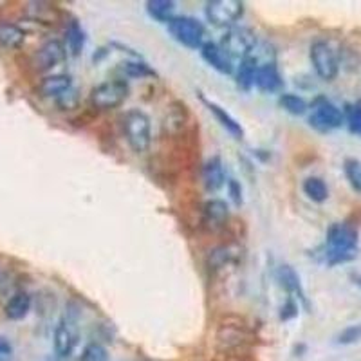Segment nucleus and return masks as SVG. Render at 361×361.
<instances>
[{"label": "nucleus", "mask_w": 361, "mask_h": 361, "mask_svg": "<svg viewBox=\"0 0 361 361\" xmlns=\"http://www.w3.org/2000/svg\"><path fill=\"white\" fill-rule=\"evenodd\" d=\"M238 260H240V247L233 246V244H224V246H219L209 251L208 267L212 273H217L224 267L233 266Z\"/></svg>", "instance_id": "nucleus-18"}, {"label": "nucleus", "mask_w": 361, "mask_h": 361, "mask_svg": "<svg viewBox=\"0 0 361 361\" xmlns=\"http://www.w3.org/2000/svg\"><path fill=\"white\" fill-rule=\"evenodd\" d=\"M343 173L349 180L350 188L356 193H361V161L354 157H347L343 161Z\"/></svg>", "instance_id": "nucleus-29"}, {"label": "nucleus", "mask_w": 361, "mask_h": 361, "mask_svg": "<svg viewBox=\"0 0 361 361\" xmlns=\"http://www.w3.org/2000/svg\"><path fill=\"white\" fill-rule=\"evenodd\" d=\"M255 87H257L260 92H267V94L282 90V74H280L275 62L260 63L259 69H257V74H255Z\"/></svg>", "instance_id": "nucleus-15"}, {"label": "nucleus", "mask_w": 361, "mask_h": 361, "mask_svg": "<svg viewBox=\"0 0 361 361\" xmlns=\"http://www.w3.org/2000/svg\"><path fill=\"white\" fill-rule=\"evenodd\" d=\"M302 190H304L309 201L316 202V204H322V202H325L329 199V186L322 177H307L304 180V185H302Z\"/></svg>", "instance_id": "nucleus-25"}, {"label": "nucleus", "mask_w": 361, "mask_h": 361, "mask_svg": "<svg viewBox=\"0 0 361 361\" xmlns=\"http://www.w3.org/2000/svg\"><path fill=\"white\" fill-rule=\"evenodd\" d=\"M56 103H58V107L62 109V111H71V109L78 107L80 96H78V92H76V90H74V87H73V89L69 90V92H66V94H63V96H60V98L56 99Z\"/></svg>", "instance_id": "nucleus-35"}, {"label": "nucleus", "mask_w": 361, "mask_h": 361, "mask_svg": "<svg viewBox=\"0 0 361 361\" xmlns=\"http://www.w3.org/2000/svg\"><path fill=\"white\" fill-rule=\"evenodd\" d=\"M166 29L170 37L186 49H201L204 44V24L195 17H186V15L173 17L172 20L166 22Z\"/></svg>", "instance_id": "nucleus-4"}, {"label": "nucleus", "mask_w": 361, "mask_h": 361, "mask_svg": "<svg viewBox=\"0 0 361 361\" xmlns=\"http://www.w3.org/2000/svg\"><path fill=\"white\" fill-rule=\"evenodd\" d=\"M202 103H204L206 107H208V111L212 112V114L215 116V119H217L219 123H221V127L224 128L228 134L231 135V137H235V140H244V128L243 125L238 123L237 119L233 118V116L230 114V112L226 111V109H222L219 103L215 102H209V99H206L204 96H201Z\"/></svg>", "instance_id": "nucleus-19"}, {"label": "nucleus", "mask_w": 361, "mask_h": 361, "mask_svg": "<svg viewBox=\"0 0 361 361\" xmlns=\"http://www.w3.org/2000/svg\"><path fill=\"white\" fill-rule=\"evenodd\" d=\"M226 188H228V195H230L231 202H233L235 206H240L244 204V195H243V186H240V183H238L237 179H230L226 180Z\"/></svg>", "instance_id": "nucleus-34"}, {"label": "nucleus", "mask_w": 361, "mask_h": 361, "mask_svg": "<svg viewBox=\"0 0 361 361\" xmlns=\"http://www.w3.org/2000/svg\"><path fill=\"white\" fill-rule=\"evenodd\" d=\"M250 331L246 329V325L240 324H221L217 331V341L222 349L231 350V349H240L243 345H246L250 341Z\"/></svg>", "instance_id": "nucleus-14"}, {"label": "nucleus", "mask_w": 361, "mask_h": 361, "mask_svg": "<svg viewBox=\"0 0 361 361\" xmlns=\"http://www.w3.org/2000/svg\"><path fill=\"white\" fill-rule=\"evenodd\" d=\"M350 280H353L354 286H357V288L361 289V275H360V273H350Z\"/></svg>", "instance_id": "nucleus-38"}, {"label": "nucleus", "mask_w": 361, "mask_h": 361, "mask_svg": "<svg viewBox=\"0 0 361 361\" xmlns=\"http://www.w3.org/2000/svg\"><path fill=\"white\" fill-rule=\"evenodd\" d=\"M80 329L78 320L73 312H66L62 320L58 322L53 334V347L58 357H69L78 347Z\"/></svg>", "instance_id": "nucleus-9"}, {"label": "nucleus", "mask_w": 361, "mask_h": 361, "mask_svg": "<svg viewBox=\"0 0 361 361\" xmlns=\"http://www.w3.org/2000/svg\"><path fill=\"white\" fill-rule=\"evenodd\" d=\"M357 243H360V235L353 224L334 222L329 226L327 237H325V247L322 253L324 260L329 266L353 262L357 257Z\"/></svg>", "instance_id": "nucleus-1"}, {"label": "nucleus", "mask_w": 361, "mask_h": 361, "mask_svg": "<svg viewBox=\"0 0 361 361\" xmlns=\"http://www.w3.org/2000/svg\"><path fill=\"white\" fill-rule=\"evenodd\" d=\"M201 217L204 228H208L209 231H219L230 222V206L222 199H212L202 206Z\"/></svg>", "instance_id": "nucleus-12"}, {"label": "nucleus", "mask_w": 361, "mask_h": 361, "mask_svg": "<svg viewBox=\"0 0 361 361\" xmlns=\"http://www.w3.org/2000/svg\"><path fill=\"white\" fill-rule=\"evenodd\" d=\"M128 92H130V87L123 78L107 80L90 90L89 102L96 111H112L123 105L125 99L128 98Z\"/></svg>", "instance_id": "nucleus-5"}, {"label": "nucleus", "mask_w": 361, "mask_h": 361, "mask_svg": "<svg viewBox=\"0 0 361 361\" xmlns=\"http://www.w3.org/2000/svg\"><path fill=\"white\" fill-rule=\"evenodd\" d=\"M80 361H109V350L99 341H90L83 347Z\"/></svg>", "instance_id": "nucleus-31"}, {"label": "nucleus", "mask_w": 361, "mask_h": 361, "mask_svg": "<svg viewBox=\"0 0 361 361\" xmlns=\"http://www.w3.org/2000/svg\"><path fill=\"white\" fill-rule=\"evenodd\" d=\"M298 302H296L295 298H291V296H288L286 298V302L282 304V307H280V312H279V318L282 322H289L293 320V318H296L298 316Z\"/></svg>", "instance_id": "nucleus-32"}, {"label": "nucleus", "mask_w": 361, "mask_h": 361, "mask_svg": "<svg viewBox=\"0 0 361 361\" xmlns=\"http://www.w3.org/2000/svg\"><path fill=\"white\" fill-rule=\"evenodd\" d=\"M186 123H188V111L183 103H173L163 119V132L170 137H179L185 134Z\"/></svg>", "instance_id": "nucleus-20"}, {"label": "nucleus", "mask_w": 361, "mask_h": 361, "mask_svg": "<svg viewBox=\"0 0 361 361\" xmlns=\"http://www.w3.org/2000/svg\"><path fill=\"white\" fill-rule=\"evenodd\" d=\"M276 280H279L280 288L288 293L291 298H295L296 302H302L305 307L309 309V300L305 296V289L302 286V279L296 273V269L289 264H282V266L276 269Z\"/></svg>", "instance_id": "nucleus-11"}, {"label": "nucleus", "mask_w": 361, "mask_h": 361, "mask_svg": "<svg viewBox=\"0 0 361 361\" xmlns=\"http://www.w3.org/2000/svg\"><path fill=\"white\" fill-rule=\"evenodd\" d=\"M25 42V31L11 22H0V47L15 51L20 49Z\"/></svg>", "instance_id": "nucleus-24"}, {"label": "nucleus", "mask_w": 361, "mask_h": 361, "mask_svg": "<svg viewBox=\"0 0 361 361\" xmlns=\"http://www.w3.org/2000/svg\"><path fill=\"white\" fill-rule=\"evenodd\" d=\"M201 56L206 63L214 71H217L222 76H231L235 73L233 60L222 51L217 42H204L201 49Z\"/></svg>", "instance_id": "nucleus-13"}, {"label": "nucleus", "mask_w": 361, "mask_h": 361, "mask_svg": "<svg viewBox=\"0 0 361 361\" xmlns=\"http://www.w3.org/2000/svg\"><path fill=\"white\" fill-rule=\"evenodd\" d=\"M201 177L202 185H204V188L208 190V192H219V190L226 185V172L221 157H209V159L202 164Z\"/></svg>", "instance_id": "nucleus-16"}, {"label": "nucleus", "mask_w": 361, "mask_h": 361, "mask_svg": "<svg viewBox=\"0 0 361 361\" xmlns=\"http://www.w3.org/2000/svg\"><path fill=\"white\" fill-rule=\"evenodd\" d=\"M343 119L353 134L361 135V99L356 103H347L343 107Z\"/></svg>", "instance_id": "nucleus-28"}, {"label": "nucleus", "mask_w": 361, "mask_h": 361, "mask_svg": "<svg viewBox=\"0 0 361 361\" xmlns=\"http://www.w3.org/2000/svg\"><path fill=\"white\" fill-rule=\"evenodd\" d=\"M361 340V325H350V327L343 329L340 333V336L336 338V341L340 345H350L356 343Z\"/></svg>", "instance_id": "nucleus-33"}, {"label": "nucleus", "mask_w": 361, "mask_h": 361, "mask_svg": "<svg viewBox=\"0 0 361 361\" xmlns=\"http://www.w3.org/2000/svg\"><path fill=\"white\" fill-rule=\"evenodd\" d=\"M279 105L291 116H304L309 111V103L302 96L293 92H283L279 98Z\"/></svg>", "instance_id": "nucleus-27"}, {"label": "nucleus", "mask_w": 361, "mask_h": 361, "mask_svg": "<svg viewBox=\"0 0 361 361\" xmlns=\"http://www.w3.org/2000/svg\"><path fill=\"white\" fill-rule=\"evenodd\" d=\"M0 361H13V345L6 336H0Z\"/></svg>", "instance_id": "nucleus-36"}, {"label": "nucleus", "mask_w": 361, "mask_h": 361, "mask_svg": "<svg viewBox=\"0 0 361 361\" xmlns=\"http://www.w3.org/2000/svg\"><path fill=\"white\" fill-rule=\"evenodd\" d=\"M260 66L259 56H255L253 53L247 58L240 60V66H238L237 73H235V82H237V87L244 92H250L255 87V74H257V69Z\"/></svg>", "instance_id": "nucleus-22"}, {"label": "nucleus", "mask_w": 361, "mask_h": 361, "mask_svg": "<svg viewBox=\"0 0 361 361\" xmlns=\"http://www.w3.org/2000/svg\"><path fill=\"white\" fill-rule=\"evenodd\" d=\"M71 89H73V78L69 74H51L38 83V94L42 98L58 99Z\"/></svg>", "instance_id": "nucleus-17"}, {"label": "nucleus", "mask_w": 361, "mask_h": 361, "mask_svg": "<svg viewBox=\"0 0 361 361\" xmlns=\"http://www.w3.org/2000/svg\"><path fill=\"white\" fill-rule=\"evenodd\" d=\"M257 35L246 25H233L221 38V47L231 60H244L257 49Z\"/></svg>", "instance_id": "nucleus-6"}, {"label": "nucleus", "mask_w": 361, "mask_h": 361, "mask_svg": "<svg viewBox=\"0 0 361 361\" xmlns=\"http://www.w3.org/2000/svg\"><path fill=\"white\" fill-rule=\"evenodd\" d=\"M119 127L132 152L145 154L152 145V121L147 112L130 109L119 118Z\"/></svg>", "instance_id": "nucleus-2"}, {"label": "nucleus", "mask_w": 361, "mask_h": 361, "mask_svg": "<svg viewBox=\"0 0 361 361\" xmlns=\"http://www.w3.org/2000/svg\"><path fill=\"white\" fill-rule=\"evenodd\" d=\"M8 282H9V275H8V271H6V269H2V267H0V289H2V288H6V286H8Z\"/></svg>", "instance_id": "nucleus-37"}, {"label": "nucleus", "mask_w": 361, "mask_h": 361, "mask_svg": "<svg viewBox=\"0 0 361 361\" xmlns=\"http://www.w3.org/2000/svg\"><path fill=\"white\" fill-rule=\"evenodd\" d=\"M309 58L314 67V73L325 82H333L336 80L340 73V51L331 40H316L312 42Z\"/></svg>", "instance_id": "nucleus-3"}, {"label": "nucleus", "mask_w": 361, "mask_h": 361, "mask_svg": "<svg viewBox=\"0 0 361 361\" xmlns=\"http://www.w3.org/2000/svg\"><path fill=\"white\" fill-rule=\"evenodd\" d=\"M173 11H176V2L173 0H148L147 2V13L157 22L166 24L169 20H172L176 17Z\"/></svg>", "instance_id": "nucleus-26"}, {"label": "nucleus", "mask_w": 361, "mask_h": 361, "mask_svg": "<svg viewBox=\"0 0 361 361\" xmlns=\"http://www.w3.org/2000/svg\"><path fill=\"white\" fill-rule=\"evenodd\" d=\"M206 20L215 27H233L244 17V2L240 0H209L204 6Z\"/></svg>", "instance_id": "nucleus-8"}, {"label": "nucleus", "mask_w": 361, "mask_h": 361, "mask_svg": "<svg viewBox=\"0 0 361 361\" xmlns=\"http://www.w3.org/2000/svg\"><path fill=\"white\" fill-rule=\"evenodd\" d=\"M309 125L318 132H331L340 128L345 123L343 111L336 107L331 99L325 96H318L311 103V114H309Z\"/></svg>", "instance_id": "nucleus-7"}, {"label": "nucleus", "mask_w": 361, "mask_h": 361, "mask_svg": "<svg viewBox=\"0 0 361 361\" xmlns=\"http://www.w3.org/2000/svg\"><path fill=\"white\" fill-rule=\"evenodd\" d=\"M67 58V49L63 42L56 40V38H51V40L44 42V44L38 47L37 51L31 56V66L38 73H45V71H51L54 67H58L60 63L66 62Z\"/></svg>", "instance_id": "nucleus-10"}, {"label": "nucleus", "mask_w": 361, "mask_h": 361, "mask_svg": "<svg viewBox=\"0 0 361 361\" xmlns=\"http://www.w3.org/2000/svg\"><path fill=\"white\" fill-rule=\"evenodd\" d=\"M119 71L127 76V78H147V76H156V71L145 62H125L121 63Z\"/></svg>", "instance_id": "nucleus-30"}, {"label": "nucleus", "mask_w": 361, "mask_h": 361, "mask_svg": "<svg viewBox=\"0 0 361 361\" xmlns=\"http://www.w3.org/2000/svg\"><path fill=\"white\" fill-rule=\"evenodd\" d=\"M31 307H33V298H31V295L25 291H18L6 302L4 314L6 318H9L13 322L24 320L25 316L29 314V311H31Z\"/></svg>", "instance_id": "nucleus-21"}, {"label": "nucleus", "mask_w": 361, "mask_h": 361, "mask_svg": "<svg viewBox=\"0 0 361 361\" xmlns=\"http://www.w3.org/2000/svg\"><path fill=\"white\" fill-rule=\"evenodd\" d=\"M85 42H87L85 31H83V27L80 25V22L78 20L67 22L66 42H63L67 54H71V56H80V54L83 53V49H85Z\"/></svg>", "instance_id": "nucleus-23"}]
</instances>
